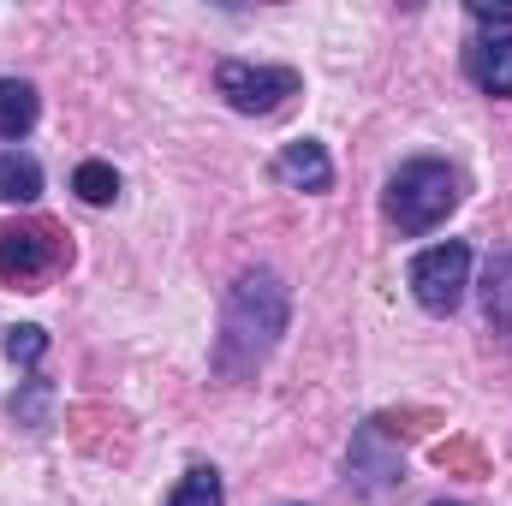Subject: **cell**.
Listing matches in <instances>:
<instances>
[{
  "label": "cell",
  "instance_id": "1",
  "mask_svg": "<svg viewBox=\"0 0 512 506\" xmlns=\"http://www.w3.org/2000/svg\"><path fill=\"white\" fill-rule=\"evenodd\" d=\"M286 322H292V292H286V280H280L274 268L239 274L233 292H227V304H221V334H215V352H209L215 376L221 381H251L256 370L274 358Z\"/></svg>",
  "mask_w": 512,
  "mask_h": 506
},
{
  "label": "cell",
  "instance_id": "2",
  "mask_svg": "<svg viewBox=\"0 0 512 506\" xmlns=\"http://www.w3.org/2000/svg\"><path fill=\"white\" fill-rule=\"evenodd\" d=\"M459 197H465L459 167H447V161H435V155H417V161H405V167L387 179L382 215L405 233V239H423V233H435V227L459 209Z\"/></svg>",
  "mask_w": 512,
  "mask_h": 506
},
{
  "label": "cell",
  "instance_id": "3",
  "mask_svg": "<svg viewBox=\"0 0 512 506\" xmlns=\"http://www.w3.org/2000/svg\"><path fill=\"white\" fill-rule=\"evenodd\" d=\"M298 72L292 66H256V60H221L215 66V90L233 114H280L292 96H298Z\"/></svg>",
  "mask_w": 512,
  "mask_h": 506
},
{
  "label": "cell",
  "instance_id": "4",
  "mask_svg": "<svg viewBox=\"0 0 512 506\" xmlns=\"http://www.w3.org/2000/svg\"><path fill=\"white\" fill-rule=\"evenodd\" d=\"M465 286H471V245L465 239L429 245V251L411 262V298L429 316H453L465 304Z\"/></svg>",
  "mask_w": 512,
  "mask_h": 506
},
{
  "label": "cell",
  "instance_id": "5",
  "mask_svg": "<svg viewBox=\"0 0 512 506\" xmlns=\"http://www.w3.org/2000/svg\"><path fill=\"white\" fill-rule=\"evenodd\" d=\"M346 477H352L364 495L399 489V477H405V459H399V447L387 441L382 423H364V429L352 435V453H346Z\"/></svg>",
  "mask_w": 512,
  "mask_h": 506
},
{
  "label": "cell",
  "instance_id": "6",
  "mask_svg": "<svg viewBox=\"0 0 512 506\" xmlns=\"http://www.w3.org/2000/svg\"><path fill=\"white\" fill-rule=\"evenodd\" d=\"M54 262V233L48 227H0V280H36Z\"/></svg>",
  "mask_w": 512,
  "mask_h": 506
},
{
  "label": "cell",
  "instance_id": "7",
  "mask_svg": "<svg viewBox=\"0 0 512 506\" xmlns=\"http://www.w3.org/2000/svg\"><path fill=\"white\" fill-rule=\"evenodd\" d=\"M465 72H471L477 90L512 96V30H501V36H477V42L465 48Z\"/></svg>",
  "mask_w": 512,
  "mask_h": 506
},
{
  "label": "cell",
  "instance_id": "8",
  "mask_svg": "<svg viewBox=\"0 0 512 506\" xmlns=\"http://www.w3.org/2000/svg\"><path fill=\"white\" fill-rule=\"evenodd\" d=\"M274 173H280L292 191H328V185H334V161H328V149H322L316 137L286 143V149L274 155Z\"/></svg>",
  "mask_w": 512,
  "mask_h": 506
},
{
  "label": "cell",
  "instance_id": "9",
  "mask_svg": "<svg viewBox=\"0 0 512 506\" xmlns=\"http://www.w3.org/2000/svg\"><path fill=\"white\" fill-rule=\"evenodd\" d=\"M483 316L495 334H512V251L489 256L483 268Z\"/></svg>",
  "mask_w": 512,
  "mask_h": 506
},
{
  "label": "cell",
  "instance_id": "10",
  "mask_svg": "<svg viewBox=\"0 0 512 506\" xmlns=\"http://www.w3.org/2000/svg\"><path fill=\"white\" fill-rule=\"evenodd\" d=\"M36 114H42L36 84H24V78H0V137L18 143L24 131L36 126Z\"/></svg>",
  "mask_w": 512,
  "mask_h": 506
},
{
  "label": "cell",
  "instance_id": "11",
  "mask_svg": "<svg viewBox=\"0 0 512 506\" xmlns=\"http://www.w3.org/2000/svg\"><path fill=\"white\" fill-rule=\"evenodd\" d=\"M0 197H6V203H36V197H42V167H36V155H24V149H6V155H0Z\"/></svg>",
  "mask_w": 512,
  "mask_h": 506
},
{
  "label": "cell",
  "instance_id": "12",
  "mask_svg": "<svg viewBox=\"0 0 512 506\" xmlns=\"http://www.w3.org/2000/svg\"><path fill=\"white\" fill-rule=\"evenodd\" d=\"M167 506H227V489H221V471L215 465H197V471H185L179 483H173V495Z\"/></svg>",
  "mask_w": 512,
  "mask_h": 506
},
{
  "label": "cell",
  "instance_id": "13",
  "mask_svg": "<svg viewBox=\"0 0 512 506\" xmlns=\"http://www.w3.org/2000/svg\"><path fill=\"white\" fill-rule=\"evenodd\" d=\"M72 191H78L84 203H96V209H108V203L120 197V173H114L108 161H84V167L72 173Z\"/></svg>",
  "mask_w": 512,
  "mask_h": 506
},
{
  "label": "cell",
  "instance_id": "14",
  "mask_svg": "<svg viewBox=\"0 0 512 506\" xmlns=\"http://www.w3.org/2000/svg\"><path fill=\"white\" fill-rule=\"evenodd\" d=\"M48 405H54V387L42 376L24 381V393H12V417H18L24 429H48Z\"/></svg>",
  "mask_w": 512,
  "mask_h": 506
},
{
  "label": "cell",
  "instance_id": "15",
  "mask_svg": "<svg viewBox=\"0 0 512 506\" xmlns=\"http://www.w3.org/2000/svg\"><path fill=\"white\" fill-rule=\"evenodd\" d=\"M48 352V334L36 328V322H24V328H6V358L12 364H36Z\"/></svg>",
  "mask_w": 512,
  "mask_h": 506
},
{
  "label": "cell",
  "instance_id": "16",
  "mask_svg": "<svg viewBox=\"0 0 512 506\" xmlns=\"http://www.w3.org/2000/svg\"><path fill=\"white\" fill-rule=\"evenodd\" d=\"M471 18L501 36V30H512V0H501V6H495V0H471Z\"/></svg>",
  "mask_w": 512,
  "mask_h": 506
},
{
  "label": "cell",
  "instance_id": "17",
  "mask_svg": "<svg viewBox=\"0 0 512 506\" xmlns=\"http://www.w3.org/2000/svg\"><path fill=\"white\" fill-rule=\"evenodd\" d=\"M435 506H459V501H435Z\"/></svg>",
  "mask_w": 512,
  "mask_h": 506
}]
</instances>
